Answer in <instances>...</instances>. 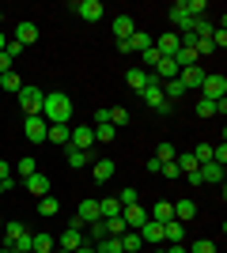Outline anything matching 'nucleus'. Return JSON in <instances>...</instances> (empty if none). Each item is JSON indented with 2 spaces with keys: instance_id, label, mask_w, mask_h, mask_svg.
Returning <instances> with one entry per match:
<instances>
[{
  "instance_id": "obj_1",
  "label": "nucleus",
  "mask_w": 227,
  "mask_h": 253,
  "mask_svg": "<svg viewBox=\"0 0 227 253\" xmlns=\"http://www.w3.org/2000/svg\"><path fill=\"white\" fill-rule=\"evenodd\" d=\"M42 117H45V125H68V117H72V102H68L65 91H49V95H45Z\"/></svg>"
},
{
  "instance_id": "obj_2",
  "label": "nucleus",
  "mask_w": 227,
  "mask_h": 253,
  "mask_svg": "<svg viewBox=\"0 0 227 253\" xmlns=\"http://www.w3.org/2000/svg\"><path fill=\"white\" fill-rule=\"evenodd\" d=\"M19 106H23V114L27 117H34V114H42V102H45V91H38V87H31V84H23L19 87Z\"/></svg>"
},
{
  "instance_id": "obj_3",
  "label": "nucleus",
  "mask_w": 227,
  "mask_h": 253,
  "mask_svg": "<svg viewBox=\"0 0 227 253\" xmlns=\"http://www.w3.org/2000/svg\"><path fill=\"white\" fill-rule=\"evenodd\" d=\"M201 98H227V76L224 72H208L205 84H201Z\"/></svg>"
},
{
  "instance_id": "obj_4",
  "label": "nucleus",
  "mask_w": 227,
  "mask_h": 253,
  "mask_svg": "<svg viewBox=\"0 0 227 253\" xmlns=\"http://www.w3.org/2000/svg\"><path fill=\"white\" fill-rule=\"evenodd\" d=\"M65 148L91 151V148H95V128H91V125H76L72 132H68V144H65Z\"/></svg>"
},
{
  "instance_id": "obj_5",
  "label": "nucleus",
  "mask_w": 227,
  "mask_h": 253,
  "mask_svg": "<svg viewBox=\"0 0 227 253\" xmlns=\"http://www.w3.org/2000/svg\"><path fill=\"white\" fill-rule=\"evenodd\" d=\"M205 68H201V64H189V68H182V72H178V84L185 87V95H189V91H201V84H205Z\"/></svg>"
},
{
  "instance_id": "obj_6",
  "label": "nucleus",
  "mask_w": 227,
  "mask_h": 253,
  "mask_svg": "<svg viewBox=\"0 0 227 253\" xmlns=\"http://www.w3.org/2000/svg\"><path fill=\"white\" fill-rule=\"evenodd\" d=\"M171 23H174V34H189V27H193V15L185 11V0H178V4H171Z\"/></svg>"
},
{
  "instance_id": "obj_7",
  "label": "nucleus",
  "mask_w": 227,
  "mask_h": 253,
  "mask_svg": "<svg viewBox=\"0 0 227 253\" xmlns=\"http://www.w3.org/2000/svg\"><path fill=\"white\" fill-rule=\"evenodd\" d=\"M23 132H27V140H34V144H45V132H49V125H45L42 114H34L23 121Z\"/></svg>"
},
{
  "instance_id": "obj_8",
  "label": "nucleus",
  "mask_w": 227,
  "mask_h": 253,
  "mask_svg": "<svg viewBox=\"0 0 227 253\" xmlns=\"http://www.w3.org/2000/svg\"><path fill=\"white\" fill-rule=\"evenodd\" d=\"M121 223H125L129 231H140L144 223H148V208H144V204H129V208H121Z\"/></svg>"
},
{
  "instance_id": "obj_9",
  "label": "nucleus",
  "mask_w": 227,
  "mask_h": 253,
  "mask_svg": "<svg viewBox=\"0 0 227 253\" xmlns=\"http://www.w3.org/2000/svg\"><path fill=\"white\" fill-rule=\"evenodd\" d=\"M151 45H155V38H151V34H144V31H136L133 38L118 42V53H144V49H151Z\"/></svg>"
},
{
  "instance_id": "obj_10",
  "label": "nucleus",
  "mask_w": 227,
  "mask_h": 253,
  "mask_svg": "<svg viewBox=\"0 0 227 253\" xmlns=\"http://www.w3.org/2000/svg\"><path fill=\"white\" fill-rule=\"evenodd\" d=\"M72 11H76V15H80L84 23H98L106 8H102L98 0H80V4H72Z\"/></svg>"
},
{
  "instance_id": "obj_11",
  "label": "nucleus",
  "mask_w": 227,
  "mask_h": 253,
  "mask_svg": "<svg viewBox=\"0 0 227 253\" xmlns=\"http://www.w3.org/2000/svg\"><path fill=\"white\" fill-rule=\"evenodd\" d=\"M197 174H201L205 185H224V167H220V163H201Z\"/></svg>"
},
{
  "instance_id": "obj_12",
  "label": "nucleus",
  "mask_w": 227,
  "mask_h": 253,
  "mask_svg": "<svg viewBox=\"0 0 227 253\" xmlns=\"http://www.w3.org/2000/svg\"><path fill=\"white\" fill-rule=\"evenodd\" d=\"M15 42H19V45H34V42H38V23L23 19L19 27H15Z\"/></svg>"
},
{
  "instance_id": "obj_13",
  "label": "nucleus",
  "mask_w": 227,
  "mask_h": 253,
  "mask_svg": "<svg viewBox=\"0 0 227 253\" xmlns=\"http://www.w3.org/2000/svg\"><path fill=\"white\" fill-rule=\"evenodd\" d=\"M23 185H27V193H34L38 201L49 197V178H45V174H31V178H23Z\"/></svg>"
},
{
  "instance_id": "obj_14",
  "label": "nucleus",
  "mask_w": 227,
  "mask_h": 253,
  "mask_svg": "<svg viewBox=\"0 0 227 253\" xmlns=\"http://www.w3.org/2000/svg\"><path fill=\"white\" fill-rule=\"evenodd\" d=\"M182 45V38L174 31H167V34H159V42H155V49H159V57H174V49Z\"/></svg>"
},
{
  "instance_id": "obj_15",
  "label": "nucleus",
  "mask_w": 227,
  "mask_h": 253,
  "mask_svg": "<svg viewBox=\"0 0 227 253\" xmlns=\"http://www.w3.org/2000/svg\"><path fill=\"white\" fill-rule=\"evenodd\" d=\"M76 219L84 223V227H87V223H98V219H102V211H98V201H84V204H80V211H76Z\"/></svg>"
},
{
  "instance_id": "obj_16",
  "label": "nucleus",
  "mask_w": 227,
  "mask_h": 253,
  "mask_svg": "<svg viewBox=\"0 0 227 253\" xmlns=\"http://www.w3.org/2000/svg\"><path fill=\"white\" fill-rule=\"evenodd\" d=\"M140 238H144V246H159V242H163V223L148 219V223L140 227Z\"/></svg>"
},
{
  "instance_id": "obj_17",
  "label": "nucleus",
  "mask_w": 227,
  "mask_h": 253,
  "mask_svg": "<svg viewBox=\"0 0 227 253\" xmlns=\"http://www.w3.org/2000/svg\"><path fill=\"white\" fill-rule=\"evenodd\" d=\"M114 170H118V163H114V159H95V170H91V174H95V181L102 185V181L114 178Z\"/></svg>"
},
{
  "instance_id": "obj_18",
  "label": "nucleus",
  "mask_w": 227,
  "mask_h": 253,
  "mask_svg": "<svg viewBox=\"0 0 227 253\" xmlns=\"http://www.w3.org/2000/svg\"><path fill=\"white\" fill-rule=\"evenodd\" d=\"M140 95H144V102H148L151 110H155V106H159V102H167V98H163V84H159V80H155V76H151V84L144 87Z\"/></svg>"
},
{
  "instance_id": "obj_19",
  "label": "nucleus",
  "mask_w": 227,
  "mask_h": 253,
  "mask_svg": "<svg viewBox=\"0 0 227 253\" xmlns=\"http://www.w3.org/2000/svg\"><path fill=\"white\" fill-rule=\"evenodd\" d=\"M114 34H118V42L133 38V34H136V23H133V15H118V19H114Z\"/></svg>"
},
{
  "instance_id": "obj_20",
  "label": "nucleus",
  "mask_w": 227,
  "mask_h": 253,
  "mask_svg": "<svg viewBox=\"0 0 227 253\" xmlns=\"http://www.w3.org/2000/svg\"><path fill=\"white\" fill-rule=\"evenodd\" d=\"M148 219H155V223H171V219H174V204H171V201H159L155 208H148Z\"/></svg>"
},
{
  "instance_id": "obj_21",
  "label": "nucleus",
  "mask_w": 227,
  "mask_h": 253,
  "mask_svg": "<svg viewBox=\"0 0 227 253\" xmlns=\"http://www.w3.org/2000/svg\"><path fill=\"white\" fill-rule=\"evenodd\" d=\"M140 250H144L140 231H125V234H121V253H140Z\"/></svg>"
},
{
  "instance_id": "obj_22",
  "label": "nucleus",
  "mask_w": 227,
  "mask_h": 253,
  "mask_svg": "<svg viewBox=\"0 0 227 253\" xmlns=\"http://www.w3.org/2000/svg\"><path fill=\"white\" fill-rule=\"evenodd\" d=\"M84 242H87V238H84V231H72V227H68V231L61 234V250H68V253H76Z\"/></svg>"
},
{
  "instance_id": "obj_23",
  "label": "nucleus",
  "mask_w": 227,
  "mask_h": 253,
  "mask_svg": "<svg viewBox=\"0 0 227 253\" xmlns=\"http://www.w3.org/2000/svg\"><path fill=\"white\" fill-rule=\"evenodd\" d=\"M185 238V223L171 219V223H163V242H182Z\"/></svg>"
},
{
  "instance_id": "obj_24",
  "label": "nucleus",
  "mask_w": 227,
  "mask_h": 253,
  "mask_svg": "<svg viewBox=\"0 0 227 253\" xmlns=\"http://www.w3.org/2000/svg\"><path fill=\"white\" fill-rule=\"evenodd\" d=\"M98 211H102V219H118L121 215V201L118 197H106V201H98Z\"/></svg>"
},
{
  "instance_id": "obj_25",
  "label": "nucleus",
  "mask_w": 227,
  "mask_h": 253,
  "mask_svg": "<svg viewBox=\"0 0 227 253\" xmlns=\"http://www.w3.org/2000/svg\"><path fill=\"white\" fill-rule=\"evenodd\" d=\"M193 215H197V204L193 201H178V204H174V219H178V223H189Z\"/></svg>"
},
{
  "instance_id": "obj_26",
  "label": "nucleus",
  "mask_w": 227,
  "mask_h": 253,
  "mask_svg": "<svg viewBox=\"0 0 227 253\" xmlns=\"http://www.w3.org/2000/svg\"><path fill=\"white\" fill-rule=\"evenodd\" d=\"M148 84H151V72H144V68H129V87H133V91H144Z\"/></svg>"
},
{
  "instance_id": "obj_27",
  "label": "nucleus",
  "mask_w": 227,
  "mask_h": 253,
  "mask_svg": "<svg viewBox=\"0 0 227 253\" xmlns=\"http://www.w3.org/2000/svg\"><path fill=\"white\" fill-rule=\"evenodd\" d=\"M68 132H72V128H68V125H49V132H45V140H49V144H61V148H65V144H68Z\"/></svg>"
},
{
  "instance_id": "obj_28",
  "label": "nucleus",
  "mask_w": 227,
  "mask_h": 253,
  "mask_svg": "<svg viewBox=\"0 0 227 253\" xmlns=\"http://www.w3.org/2000/svg\"><path fill=\"white\" fill-rule=\"evenodd\" d=\"M11 253H34V234L31 231H23L15 242H11Z\"/></svg>"
},
{
  "instance_id": "obj_29",
  "label": "nucleus",
  "mask_w": 227,
  "mask_h": 253,
  "mask_svg": "<svg viewBox=\"0 0 227 253\" xmlns=\"http://www.w3.org/2000/svg\"><path fill=\"white\" fill-rule=\"evenodd\" d=\"M0 87H4L8 95H19V87H23L19 72H4V76H0Z\"/></svg>"
},
{
  "instance_id": "obj_30",
  "label": "nucleus",
  "mask_w": 227,
  "mask_h": 253,
  "mask_svg": "<svg viewBox=\"0 0 227 253\" xmlns=\"http://www.w3.org/2000/svg\"><path fill=\"white\" fill-rule=\"evenodd\" d=\"M15 170H19V178H31V174H38V159L23 155L19 163H15Z\"/></svg>"
},
{
  "instance_id": "obj_31",
  "label": "nucleus",
  "mask_w": 227,
  "mask_h": 253,
  "mask_svg": "<svg viewBox=\"0 0 227 253\" xmlns=\"http://www.w3.org/2000/svg\"><path fill=\"white\" fill-rule=\"evenodd\" d=\"M163 98H167V102H171V98H185V87L178 84V80H167V84H163Z\"/></svg>"
},
{
  "instance_id": "obj_32",
  "label": "nucleus",
  "mask_w": 227,
  "mask_h": 253,
  "mask_svg": "<svg viewBox=\"0 0 227 253\" xmlns=\"http://www.w3.org/2000/svg\"><path fill=\"white\" fill-rule=\"evenodd\" d=\"M174 163H178V170H182V174H189V170L201 167V163L193 159V151H182V155H174Z\"/></svg>"
},
{
  "instance_id": "obj_33",
  "label": "nucleus",
  "mask_w": 227,
  "mask_h": 253,
  "mask_svg": "<svg viewBox=\"0 0 227 253\" xmlns=\"http://www.w3.org/2000/svg\"><path fill=\"white\" fill-rule=\"evenodd\" d=\"M23 231H27L23 223H4V231H0V234H4V246H11V242H15V238H19Z\"/></svg>"
},
{
  "instance_id": "obj_34",
  "label": "nucleus",
  "mask_w": 227,
  "mask_h": 253,
  "mask_svg": "<svg viewBox=\"0 0 227 253\" xmlns=\"http://www.w3.org/2000/svg\"><path fill=\"white\" fill-rule=\"evenodd\" d=\"M68 151V167H87L91 163V151H76V148H65Z\"/></svg>"
},
{
  "instance_id": "obj_35",
  "label": "nucleus",
  "mask_w": 227,
  "mask_h": 253,
  "mask_svg": "<svg viewBox=\"0 0 227 253\" xmlns=\"http://www.w3.org/2000/svg\"><path fill=\"white\" fill-rule=\"evenodd\" d=\"M114 136H118V128L110 125V121H106V125H95V140H98V144H110Z\"/></svg>"
},
{
  "instance_id": "obj_36",
  "label": "nucleus",
  "mask_w": 227,
  "mask_h": 253,
  "mask_svg": "<svg viewBox=\"0 0 227 253\" xmlns=\"http://www.w3.org/2000/svg\"><path fill=\"white\" fill-rule=\"evenodd\" d=\"M38 211H42L45 219H49V215H57V211H61V204H57V197H42V201H38Z\"/></svg>"
},
{
  "instance_id": "obj_37",
  "label": "nucleus",
  "mask_w": 227,
  "mask_h": 253,
  "mask_svg": "<svg viewBox=\"0 0 227 253\" xmlns=\"http://www.w3.org/2000/svg\"><path fill=\"white\" fill-rule=\"evenodd\" d=\"M53 238H49V234H34V253H53Z\"/></svg>"
},
{
  "instance_id": "obj_38",
  "label": "nucleus",
  "mask_w": 227,
  "mask_h": 253,
  "mask_svg": "<svg viewBox=\"0 0 227 253\" xmlns=\"http://www.w3.org/2000/svg\"><path fill=\"white\" fill-rule=\"evenodd\" d=\"M140 61H144V72H151V68H155V64H159L163 57H159V49L151 45V49H144V53H140Z\"/></svg>"
},
{
  "instance_id": "obj_39",
  "label": "nucleus",
  "mask_w": 227,
  "mask_h": 253,
  "mask_svg": "<svg viewBox=\"0 0 227 253\" xmlns=\"http://www.w3.org/2000/svg\"><path fill=\"white\" fill-rule=\"evenodd\" d=\"M197 117H216V102L212 98H197Z\"/></svg>"
},
{
  "instance_id": "obj_40",
  "label": "nucleus",
  "mask_w": 227,
  "mask_h": 253,
  "mask_svg": "<svg viewBox=\"0 0 227 253\" xmlns=\"http://www.w3.org/2000/svg\"><path fill=\"white\" fill-rule=\"evenodd\" d=\"M118 201H121V208H129V204H140V193L129 185V189H121V193H118Z\"/></svg>"
},
{
  "instance_id": "obj_41",
  "label": "nucleus",
  "mask_w": 227,
  "mask_h": 253,
  "mask_svg": "<svg viewBox=\"0 0 227 253\" xmlns=\"http://www.w3.org/2000/svg\"><path fill=\"white\" fill-rule=\"evenodd\" d=\"M189 253H216V242H212V238H197V242L189 246Z\"/></svg>"
},
{
  "instance_id": "obj_42",
  "label": "nucleus",
  "mask_w": 227,
  "mask_h": 253,
  "mask_svg": "<svg viewBox=\"0 0 227 253\" xmlns=\"http://www.w3.org/2000/svg\"><path fill=\"white\" fill-rule=\"evenodd\" d=\"M110 125H114V128L129 125V110H121V106H118V110H110Z\"/></svg>"
},
{
  "instance_id": "obj_43",
  "label": "nucleus",
  "mask_w": 227,
  "mask_h": 253,
  "mask_svg": "<svg viewBox=\"0 0 227 253\" xmlns=\"http://www.w3.org/2000/svg\"><path fill=\"white\" fill-rule=\"evenodd\" d=\"M193 159H197V163H212V144H197Z\"/></svg>"
},
{
  "instance_id": "obj_44",
  "label": "nucleus",
  "mask_w": 227,
  "mask_h": 253,
  "mask_svg": "<svg viewBox=\"0 0 227 253\" xmlns=\"http://www.w3.org/2000/svg\"><path fill=\"white\" fill-rule=\"evenodd\" d=\"M174 155H178V151H174V144H159V151H155V159H159V163H174Z\"/></svg>"
},
{
  "instance_id": "obj_45",
  "label": "nucleus",
  "mask_w": 227,
  "mask_h": 253,
  "mask_svg": "<svg viewBox=\"0 0 227 253\" xmlns=\"http://www.w3.org/2000/svg\"><path fill=\"white\" fill-rule=\"evenodd\" d=\"M159 174H163V178H182V170H178V163H163V167H159Z\"/></svg>"
},
{
  "instance_id": "obj_46",
  "label": "nucleus",
  "mask_w": 227,
  "mask_h": 253,
  "mask_svg": "<svg viewBox=\"0 0 227 253\" xmlns=\"http://www.w3.org/2000/svg\"><path fill=\"white\" fill-rule=\"evenodd\" d=\"M212 163H220V167L227 163V144H224V140H220L216 148H212Z\"/></svg>"
},
{
  "instance_id": "obj_47",
  "label": "nucleus",
  "mask_w": 227,
  "mask_h": 253,
  "mask_svg": "<svg viewBox=\"0 0 227 253\" xmlns=\"http://www.w3.org/2000/svg\"><path fill=\"white\" fill-rule=\"evenodd\" d=\"M212 45H216V49H224V45H227V31H224V27L212 31Z\"/></svg>"
},
{
  "instance_id": "obj_48",
  "label": "nucleus",
  "mask_w": 227,
  "mask_h": 253,
  "mask_svg": "<svg viewBox=\"0 0 227 253\" xmlns=\"http://www.w3.org/2000/svg\"><path fill=\"white\" fill-rule=\"evenodd\" d=\"M4 53H8L11 61H15V57H19V53H23V45H19V42H15V38H11V42H8V45H4Z\"/></svg>"
},
{
  "instance_id": "obj_49",
  "label": "nucleus",
  "mask_w": 227,
  "mask_h": 253,
  "mask_svg": "<svg viewBox=\"0 0 227 253\" xmlns=\"http://www.w3.org/2000/svg\"><path fill=\"white\" fill-rule=\"evenodd\" d=\"M106 121H110V110H106V106H98V110H95V125H106Z\"/></svg>"
},
{
  "instance_id": "obj_50",
  "label": "nucleus",
  "mask_w": 227,
  "mask_h": 253,
  "mask_svg": "<svg viewBox=\"0 0 227 253\" xmlns=\"http://www.w3.org/2000/svg\"><path fill=\"white\" fill-rule=\"evenodd\" d=\"M4 72H11V57H8V53H0V76H4Z\"/></svg>"
},
{
  "instance_id": "obj_51",
  "label": "nucleus",
  "mask_w": 227,
  "mask_h": 253,
  "mask_svg": "<svg viewBox=\"0 0 227 253\" xmlns=\"http://www.w3.org/2000/svg\"><path fill=\"white\" fill-rule=\"evenodd\" d=\"M8 178H11V167L4 163V159H0V181H8Z\"/></svg>"
},
{
  "instance_id": "obj_52",
  "label": "nucleus",
  "mask_w": 227,
  "mask_h": 253,
  "mask_svg": "<svg viewBox=\"0 0 227 253\" xmlns=\"http://www.w3.org/2000/svg\"><path fill=\"white\" fill-rule=\"evenodd\" d=\"M167 253H189V250H185L182 242H171V246H167Z\"/></svg>"
},
{
  "instance_id": "obj_53",
  "label": "nucleus",
  "mask_w": 227,
  "mask_h": 253,
  "mask_svg": "<svg viewBox=\"0 0 227 253\" xmlns=\"http://www.w3.org/2000/svg\"><path fill=\"white\" fill-rule=\"evenodd\" d=\"M76 253H95V246H91V242H84V246H80Z\"/></svg>"
},
{
  "instance_id": "obj_54",
  "label": "nucleus",
  "mask_w": 227,
  "mask_h": 253,
  "mask_svg": "<svg viewBox=\"0 0 227 253\" xmlns=\"http://www.w3.org/2000/svg\"><path fill=\"white\" fill-rule=\"evenodd\" d=\"M4 45H8V38H4V34H0V53H4Z\"/></svg>"
},
{
  "instance_id": "obj_55",
  "label": "nucleus",
  "mask_w": 227,
  "mask_h": 253,
  "mask_svg": "<svg viewBox=\"0 0 227 253\" xmlns=\"http://www.w3.org/2000/svg\"><path fill=\"white\" fill-rule=\"evenodd\" d=\"M4 193H8V189H4V181H0V197H4Z\"/></svg>"
},
{
  "instance_id": "obj_56",
  "label": "nucleus",
  "mask_w": 227,
  "mask_h": 253,
  "mask_svg": "<svg viewBox=\"0 0 227 253\" xmlns=\"http://www.w3.org/2000/svg\"><path fill=\"white\" fill-rule=\"evenodd\" d=\"M0 253H11V246H4V250H0Z\"/></svg>"
},
{
  "instance_id": "obj_57",
  "label": "nucleus",
  "mask_w": 227,
  "mask_h": 253,
  "mask_svg": "<svg viewBox=\"0 0 227 253\" xmlns=\"http://www.w3.org/2000/svg\"><path fill=\"white\" fill-rule=\"evenodd\" d=\"M0 231H4V215H0Z\"/></svg>"
},
{
  "instance_id": "obj_58",
  "label": "nucleus",
  "mask_w": 227,
  "mask_h": 253,
  "mask_svg": "<svg viewBox=\"0 0 227 253\" xmlns=\"http://www.w3.org/2000/svg\"><path fill=\"white\" fill-rule=\"evenodd\" d=\"M0 23H4V8H0Z\"/></svg>"
},
{
  "instance_id": "obj_59",
  "label": "nucleus",
  "mask_w": 227,
  "mask_h": 253,
  "mask_svg": "<svg viewBox=\"0 0 227 253\" xmlns=\"http://www.w3.org/2000/svg\"><path fill=\"white\" fill-rule=\"evenodd\" d=\"M155 253H167V250H159V246H155Z\"/></svg>"
},
{
  "instance_id": "obj_60",
  "label": "nucleus",
  "mask_w": 227,
  "mask_h": 253,
  "mask_svg": "<svg viewBox=\"0 0 227 253\" xmlns=\"http://www.w3.org/2000/svg\"><path fill=\"white\" fill-rule=\"evenodd\" d=\"M61 253H68V250H61Z\"/></svg>"
}]
</instances>
